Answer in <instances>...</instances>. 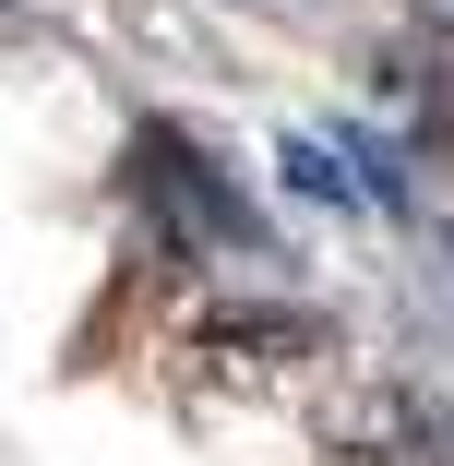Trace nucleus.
I'll use <instances>...</instances> for the list:
<instances>
[{"label":"nucleus","mask_w":454,"mask_h":466,"mask_svg":"<svg viewBox=\"0 0 454 466\" xmlns=\"http://www.w3.org/2000/svg\"><path fill=\"white\" fill-rule=\"evenodd\" d=\"M132 192H144V216L167 228V251H204V263H227V251H263V216H251V192L179 132V120H144L132 132Z\"/></svg>","instance_id":"f257e3e1"},{"label":"nucleus","mask_w":454,"mask_h":466,"mask_svg":"<svg viewBox=\"0 0 454 466\" xmlns=\"http://www.w3.org/2000/svg\"><path fill=\"white\" fill-rule=\"evenodd\" d=\"M419 25H430V36H454V0H419Z\"/></svg>","instance_id":"f03ea898"}]
</instances>
